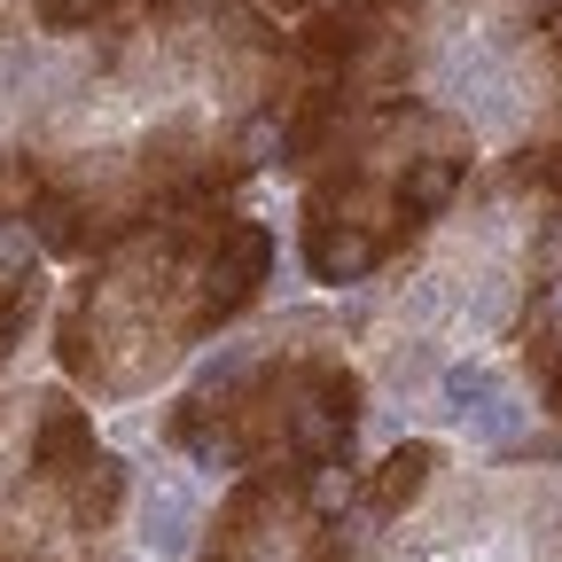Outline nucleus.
Masks as SVG:
<instances>
[{
    "mask_svg": "<svg viewBox=\"0 0 562 562\" xmlns=\"http://www.w3.org/2000/svg\"><path fill=\"white\" fill-rule=\"evenodd\" d=\"M266 273H273V235L258 220H211L195 235V273H188V290H195L188 297V344L243 321L266 290Z\"/></svg>",
    "mask_w": 562,
    "mask_h": 562,
    "instance_id": "f257e3e1",
    "label": "nucleus"
},
{
    "mask_svg": "<svg viewBox=\"0 0 562 562\" xmlns=\"http://www.w3.org/2000/svg\"><path fill=\"white\" fill-rule=\"evenodd\" d=\"M55 492H63V516H70V531H110V516L125 508V461L94 446L79 469H70V476L55 484Z\"/></svg>",
    "mask_w": 562,
    "mask_h": 562,
    "instance_id": "1a4fd4ad",
    "label": "nucleus"
},
{
    "mask_svg": "<svg viewBox=\"0 0 562 562\" xmlns=\"http://www.w3.org/2000/svg\"><path fill=\"white\" fill-rule=\"evenodd\" d=\"M351 110H360V94H351V79H328V87L297 94V110L281 117V165L313 172V165L328 157V140H336V133L351 125Z\"/></svg>",
    "mask_w": 562,
    "mask_h": 562,
    "instance_id": "0eeeda50",
    "label": "nucleus"
},
{
    "mask_svg": "<svg viewBox=\"0 0 562 562\" xmlns=\"http://www.w3.org/2000/svg\"><path fill=\"white\" fill-rule=\"evenodd\" d=\"M391 258V227L368 220H305V266L313 281H360Z\"/></svg>",
    "mask_w": 562,
    "mask_h": 562,
    "instance_id": "423d86ee",
    "label": "nucleus"
},
{
    "mask_svg": "<svg viewBox=\"0 0 562 562\" xmlns=\"http://www.w3.org/2000/svg\"><path fill=\"white\" fill-rule=\"evenodd\" d=\"M501 180L508 195H539L547 211H562V140H524L516 157H501Z\"/></svg>",
    "mask_w": 562,
    "mask_h": 562,
    "instance_id": "9d476101",
    "label": "nucleus"
},
{
    "mask_svg": "<svg viewBox=\"0 0 562 562\" xmlns=\"http://www.w3.org/2000/svg\"><path fill=\"white\" fill-rule=\"evenodd\" d=\"M531 368H539V383H547V406H554V414H562V336H554V344H539V351H531Z\"/></svg>",
    "mask_w": 562,
    "mask_h": 562,
    "instance_id": "f8f14e48",
    "label": "nucleus"
},
{
    "mask_svg": "<svg viewBox=\"0 0 562 562\" xmlns=\"http://www.w3.org/2000/svg\"><path fill=\"white\" fill-rule=\"evenodd\" d=\"M461 180H469V157H461V149H422V157H406V165L391 172V250H398L406 235L430 227L438 211L461 195Z\"/></svg>",
    "mask_w": 562,
    "mask_h": 562,
    "instance_id": "7ed1b4c3",
    "label": "nucleus"
},
{
    "mask_svg": "<svg viewBox=\"0 0 562 562\" xmlns=\"http://www.w3.org/2000/svg\"><path fill=\"white\" fill-rule=\"evenodd\" d=\"M94 453V414L79 406V398H63V391H47L40 406H32V453H24V469H32V484H63L70 469H79Z\"/></svg>",
    "mask_w": 562,
    "mask_h": 562,
    "instance_id": "20e7f679",
    "label": "nucleus"
},
{
    "mask_svg": "<svg viewBox=\"0 0 562 562\" xmlns=\"http://www.w3.org/2000/svg\"><path fill=\"white\" fill-rule=\"evenodd\" d=\"M313 24L297 32V55L313 70H351L375 40H383V16L368 9V0H321V9H305Z\"/></svg>",
    "mask_w": 562,
    "mask_h": 562,
    "instance_id": "39448f33",
    "label": "nucleus"
},
{
    "mask_svg": "<svg viewBox=\"0 0 562 562\" xmlns=\"http://www.w3.org/2000/svg\"><path fill=\"white\" fill-rule=\"evenodd\" d=\"M273 9H281V16H305V9H321V0H273Z\"/></svg>",
    "mask_w": 562,
    "mask_h": 562,
    "instance_id": "ddd939ff",
    "label": "nucleus"
},
{
    "mask_svg": "<svg viewBox=\"0 0 562 562\" xmlns=\"http://www.w3.org/2000/svg\"><path fill=\"white\" fill-rule=\"evenodd\" d=\"M117 9V0H40V16L55 24V32H87V24H102Z\"/></svg>",
    "mask_w": 562,
    "mask_h": 562,
    "instance_id": "9b49d317",
    "label": "nucleus"
},
{
    "mask_svg": "<svg viewBox=\"0 0 562 562\" xmlns=\"http://www.w3.org/2000/svg\"><path fill=\"white\" fill-rule=\"evenodd\" d=\"M297 484H305V469L297 461H258L227 501H220V516H211V531H203V554L195 562H266V547H273V524H281V508L297 501Z\"/></svg>",
    "mask_w": 562,
    "mask_h": 562,
    "instance_id": "f03ea898",
    "label": "nucleus"
},
{
    "mask_svg": "<svg viewBox=\"0 0 562 562\" xmlns=\"http://www.w3.org/2000/svg\"><path fill=\"white\" fill-rule=\"evenodd\" d=\"M554 87H562V32H554Z\"/></svg>",
    "mask_w": 562,
    "mask_h": 562,
    "instance_id": "4468645a",
    "label": "nucleus"
},
{
    "mask_svg": "<svg viewBox=\"0 0 562 562\" xmlns=\"http://www.w3.org/2000/svg\"><path fill=\"white\" fill-rule=\"evenodd\" d=\"M430 476H438V446H430V438H406V446H391V453L368 469L360 508L383 516V524H398V516L422 501V492H430Z\"/></svg>",
    "mask_w": 562,
    "mask_h": 562,
    "instance_id": "6e6552de",
    "label": "nucleus"
}]
</instances>
